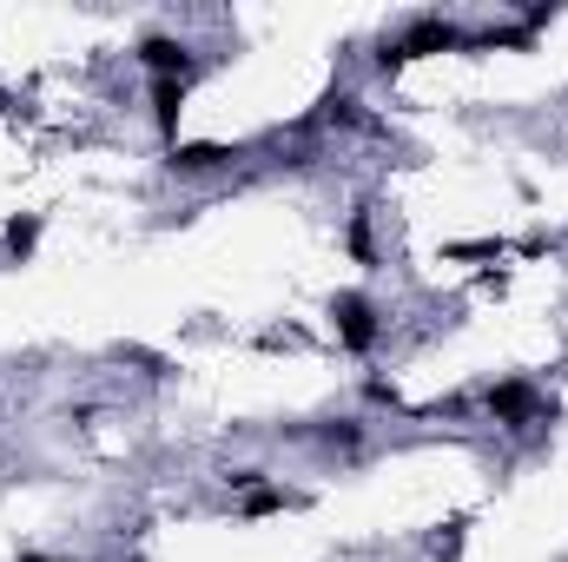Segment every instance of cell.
Masks as SVG:
<instances>
[{"mask_svg":"<svg viewBox=\"0 0 568 562\" xmlns=\"http://www.w3.org/2000/svg\"><path fill=\"white\" fill-rule=\"evenodd\" d=\"M152 100V127L165 133V145H179V113H185V80H152L145 87Z\"/></svg>","mask_w":568,"mask_h":562,"instance_id":"8992f818","label":"cell"},{"mask_svg":"<svg viewBox=\"0 0 568 562\" xmlns=\"http://www.w3.org/2000/svg\"><path fill=\"white\" fill-rule=\"evenodd\" d=\"M278 510H304V490H284V483H258V490H245L239 496V516H278Z\"/></svg>","mask_w":568,"mask_h":562,"instance_id":"52a82bcc","label":"cell"},{"mask_svg":"<svg viewBox=\"0 0 568 562\" xmlns=\"http://www.w3.org/2000/svg\"><path fill=\"white\" fill-rule=\"evenodd\" d=\"M140 67L152 73V80H185V87H192V47L172 40V33H145L140 40Z\"/></svg>","mask_w":568,"mask_h":562,"instance_id":"277c9868","label":"cell"},{"mask_svg":"<svg viewBox=\"0 0 568 562\" xmlns=\"http://www.w3.org/2000/svg\"><path fill=\"white\" fill-rule=\"evenodd\" d=\"M542 27H556V7L549 0H523V33H542Z\"/></svg>","mask_w":568,"mask_h":562,"instance_id":"5bb4252c","label":"cell"},{"mask_svg":"<svg viewBox=\"0 0 568 562\" xmlns=\"http://www.w3.org/2000/svg\"><path fill=\"white\" fill-rule=\"evenodd\" d=\"M0 245H7V259H13V265H27V259H33V245H40V212H20V219H7Z\"/></svg>","mask_w":568,"mask_h":562,"instance_id":"ba28073f","label":"cell"},{"mask_svg":"<svg viewBox=\"0 0 568 562\" xmlns=\"http://www.w3.org/2000/svg\"><path fill=\"white\" fill-rule=\"evenodd\" d=\"M331 331H337V344H344L351 358H371L377 338H384V318H377V304H371L364 291H337V298H331Z\"/></svg>","mask_w":568,"mask_h":562,"instance_id":"7a4b0ae2","label":"cell"},{"mask_svg":"<svg viewBox=\"0 0 568 562\" xmlns=\"http://www.w3.org/2000/svg\"><path fill=\"white\" fill-rule=\"evenodd\" d=\"M20 562H67V556H40V550H20Z\"/></svg>","mask_w":568,"mask_h":562,"instance_id":"e0dca14e","label":"cell"},{"mask_svg":"<svg viewBox=\"0 0 568 562\" xmlns=\"http://www.w3.org/2000/svg\"><path fill=\"white\" fill-rule=\"evenodd\" d=\"M344 245H351V259H357V265H377V245H371V212H351Z\"/></svg>","mask_w":568,"mask_h":562,"instance_id":"9c48e42d","label":"cell"},{"mask_svg":"<svg viewBox=\"0 0 568 562\" xmlns=\"http://www.w3.org/2000/svg\"><path fill=\"white\" fill-rule=\"evenodd\" d=\"M456 47H476L456 20H443V13H424V20H410V33L397 40V53H404V67L410 60H429V53H456Z\"/></svg>","mask_w":568,"mask_h":562,"instance_id":"3957f363","label":"cell"},{"mask_svg":"<svg viewBox=\"0 0 568 562\" xmlns=\"http://www.w3.org/2000/svg\"><path fill=\"white\" fill-rule=\"evenodd\" d=\"M483 411H489L496 423H509V430L562 418V404H556V398H542V384H536V378H503V384H489V391H483Z\"/></svg>","mask_w":568,"mask_h":562,"instance_id":"6da1fadb","label":"cell"},{"mask_svg":"<svg viewBox=\"0 0 568 562\" xmlns=\"http://www.w3.org/2000/svg\"><path fill=\"white\" fill-rule=\"evenodd\" d=\"M364 404H377V411H404V391H397L390 378H364Z\"/></svg>","mask_w":568,"mask_h":562,"instance_id":"8fae6325","label":"cell"},{"mask_svg":"<svg viewBox=\"0 0 568 562\" xmlns=\"http://www.w3.org/2000/svg\"><path fill=\"white\" fill-rule=\"evenodd\" d=\"M463 543H469V523L456 516V523H449V530L436 536V562H463Z\"/></svg>","mask_w":568,"mask_h":562,"instance_id":"7c38bea8","label":"cell"},{"mask_svg":"<svg viewBox=\"0 0 568 562\" xmlns=\"http://www.w3.org/2000/svg\"><path fill=\"white\" fill-rule=\"evenodd\" d=\"M239 152L225 140H179V145H165V165L172 172H185V179H199V172H219V165H232Z\"/></svg>","mask_w":568,"mask_h":562,"instance_id":"5b68a950","label":"cell"},{"mask_svg":"<svg viewBox=\"0 0 568 562\" xmlns=\"http://www.w3.org/2000/svg\"><path fill=\"white\" fill-rule=\"evenodd\" d=\"M311 443H324V450H357V443H364V423H324V430H311Z\"/></svg>","mask_w":568,"mask_h":562,"instance_id":"30bf717a","label":"cell"},{"mask_svg":"<svg viewBox=\"0 0 568 562\" xmlns=\"http://www.w3.org/2000/svg\"><path fill=\"white\" fill-rule=\"evenodd\" d=\"M483 40H489V47H516V53H529V47H536V33H523V27H489Z\"/></svg>","mask_w":568,"mask_h":562,"instance_id":"9a60e30c","label":"cell"},{"mask_svg":"<svg viewBox=\"0 0 568 562\" xmlns=\"http://www.w3.org/2000/svg\"><path fill=\"white\" fill-rule=\"evenodd\" d=\"M324 120H344V127H364V107H357L351 93H331V100H324Z\"/></svg>","mask_w":568,"mask_h":562,"instance_id":"4fadbf2b","label":"cell"},{"mask_svg":"<svg viewBox=\"0 0 568 562\" xmlns=\"http://www.w3.org/2000/svg\"><path fill=\"white\" fill-rule=\"evenodd\" d=\"M549 245H556V239H549V232H529V239H523V259H542V252H549Z\"/></svg>","mask_w":568,"mask_h":562,"instance_id":"2e32d148","label":"cell"}]
</instances>
